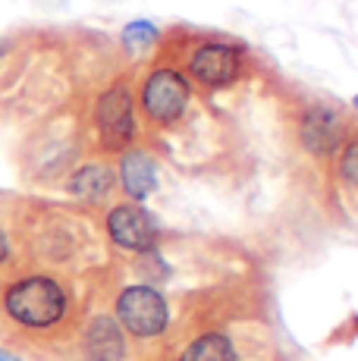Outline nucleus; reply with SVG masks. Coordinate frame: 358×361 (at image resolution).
<instances>
[{"label":"nucleus","mask_w":358,"mask_h":361,"mask_svg":"<svg viewBox=\"0 0 358 361\" xmlns=\"http://www.w3.org/2000/svg\"><path fill=\"white\" fill-rule=\"evenodd\" d=\"M352 104H355V110H358V94H355V98H352Z\"/></svg>","instance_id":"f3484780"},{"label":"nucleus","mask_w":358,"mask_h":361,"mask_svg":"<svg viewBox=\"0 0 358 361\" xmlns=\"http://www.w3.org/2000/svg\"><path fill=\"white\" fill-rule=\"evenodd\" d=\"M0 311L19 330L44 333L66 321L70 314V293L60 280L47 274H25L6 283L0 293Z\"/></svg>","instance_id":"f257e3e1"},{"label":"nucleus","mask_w":358,"mask_h":361,"mask_svg":"<svg viewBox=\"0 0 358 361\" xmlns=\"http://www.w3.org/2000/svg\"><path fill=\"white\" fill-rule=\"evenodd\" d=\"M142 114L157 126H173L176 120H183V114L189 110L192 101V82L185 73H179L173 66H157L148 73V79L142 82Z\"/></svg>","instance_id":"f03ea898"},{"label":"nucleus","mask_w":358,"mask_h":361,"mask_svg":"<svg viewBox=\"0 0 358 361\" xmlns=\"http://www.w3.org/2000/svg\"><path fill=\"white\" fill-rule=\"evenodd\" d=\"M120 185L126 189V195L142 204L151 192L157 189V164L151 161L144 151L132 148V151H123V161H120Z\"/></svg>","instance_id":"6e6552de"},{"label":"nucleus","mask_w":358,"mask_h":361,"mask_svg":"<svg viewBox=\"0 0 358 361\" xmlns=\"http://www.w3.org/2000/svg\"><path fill=\"white\" fill-rule=\"evenodd\" d=\"M4 54H6V44H4V41H0V57H4Z\"/></svg>","instance_id":"dca6fc26"},{"label":"nucleus","mask_w":358,"mask_h":361,"mask_svg":"<svg viewBox=\"0 0 358 361\" xmlns=\"http://www.w3.org/2000/svg\"><path fill=\"white\" fill-rule=\"evenodd\" d=\"M179 361H236V345L223 333H204L179 355Z\"/></svg>","instance_id":"9b49d317"},{"label":"nucleus","mask_w":358,"mask_h":361,"mask_svg":"<svg viewBox=\"0 0 358 361\" xmlns=\"http://www.w3.org/2000/svg\"><path fill=\"white\" fill-rule=\"evenodd\" d=\"M107 235L123 252H154L157 245V224L142 204H116L107 211Z\"/></svg>","instance_id":"423d86ee"},{"label":"nucleus","mask_w":358,"mask_h":361,"mask_svg":"<svg viewBox=\"0 0 358 361\" xmlns=\"http://www.w3.org/2000/svg\"><path fill=\"white\" fill-rule=\"evenodd\" d=\"M94 126L107 151H129L135 142V101L123 82L110 85L94 104Z\"/></svg>","instance_id":"20e7f679"},{"label":"nucleus","mask_w":358,"mask_h":361,"mask_svg":"<svg viewBox=\"0 0 358 361\" xmlns=\"http://www.w3.org/2000/svg\"><path fill=\"white\" fill-rule=\"evenodd\" d=\"M85 355L88 361H123L126 343H123L120 324L110 317H94L85 333Z\"/></svg>","instance_id":"9d476101"},{"label":"nucleus","mask_w":358,"mask_h":361,"mask_svg":"<svg viewBox=\"0 0 358 361\" xmlns=\"http://www.w3.org/2000/svg\"><path fill=\"white\" fill-rule=\"evenodd\" d=\"M113 185H116L113 166L98 164V161L82 164L79 170H75L73 176L66 179V189H70V195L82 198V201H101V198H107L110 192H113Z\"/></svg>","instance_id":"1a4fd4ad"},{"label":"nucleus","mask_w":358,"mask_h":361,"mask_svg":"<svg viewBox=\"0 0 358 361\" xmlns=\"http://www.w3.org/2000/svg\"><path fill=\"white\" fill-rule=\"evenodd\" d=\"M116 324L139 339L161 336L170 324L167 298L154 286H144V283L123 289L120 298H116Z\"/></svg>","instance_id":"7ed1b4c3"},{"label":"nucleus","mask_w":358,"mask_h":361,"mask_svg":"<svg viewBox=\"0 0 358 361\" xmlns=\"http://www.w3.org/2000/svg\"><path fill=\"white\" fill-rule=\"evenodd\" d=\"M0 361H23V358H16V355H10V352L0 349Z\"/></svg>","instance_id":"2eb2a0df"},{"label":"nucleus","mask_w":358,"mask_h":361,"mask_svg":"<svg viewBox=\"0 0 358 361\" xmlns=\"http://www.w3.org/2000/svg\"><path fill=\"white\" fill-rule=\"evenodd\" d=\"M10 252H13V242H10V235L4 233V226H0V267L10 261Z\"/></svg>","instance_id":"4468645a"},{"label":"nucleus","mask_w":358,"mask_h":361,"mask_svg":"<svg viewBox=\"0 0 358 361\" xmlns=\"http://www.w3.org/2000/svg\"><path fill=\"white\" fill-rule=\"evenodd\" d=\"M189 79L204 88H226L245 73V54L230 41H202L189 54Z\"/></svg>","instance_id":"39448f33"},{"label":"nucleus","mask_w":358,"mask_h":361,"mask_svg":"<svg viewBox=\"0 0 358 361\" xmlns=\"http://www.w3.org/2000/svg\"><path fill=\"white\" fill-rule=\"evenodd\" d=\"M336 173L346 185L358 189V138L352 142H342V151H340V161H336Z\"/></svg>","instance_id":"ddd939ff"},{"label":"nucleus","mask_w":358,"mask_h":361,"mask_svg":"<svg viewBox=\"0 0 358 361\" xmlns=\"http://www.w3.org/2000/svg\"><path fill=\"white\" fill-rule=\"evenodd\" d=\"M299 142L308 154H333L346 142V120L340 110L327 107V104H314L299 120Z\"/></svg>","instance_id":"0eeeda50"},{"label":"nucleus","mask_w":358,"mask_h":361,"mask_svg":"<svg viewBox=\"0 0 358 361\" xmlns=\"http://www.w3.org/2000/svg\"><path fill=\"white\" fill-rule=\"evenodd\" d=\"M120 38L129 54H144L148 47H154L157 41H161V29H157L154 23H148V19H135V23H129L126 29H123Z\"/></svg>","instance_id":"f8f14e48"}]
</instances>
